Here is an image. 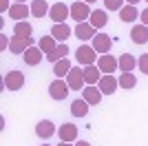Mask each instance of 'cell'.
Segmentation results:
<instances>
[{
	"instance_id": "8d00e7d4",
	"label": "cell",
	"mask_w": 148,
	"mask_h": 146,
	"mask_svg": "<svg viewBox=\"0 0 148 146\" xmlns=\"http://www.w3.org/2000/svg\"><path fill=\"white\" fill-rule=\"evenodd\" d=\"M126 2H128V5H137V2H139V0H126Z\"/></svg>"
},
{
	"instance_id": "9a60e30c",
	"label": "cell",
	"mask_w": 148,
	"mask_h": 146,
	"mask_svg": "<svg viewBox=\"0 0 148 146\" xmlns=\"http://www.w3.org/2000/svg\"><path fill=\"white\" fill-rule=\"evenodd\" d=\"M58 135H60V142H71L73 144L77 140V126L75 124H62L58 128Z\"/></svg>"
},
{
	"instance_id": "f1b7e54d",
	"label": "cell",
	"mask_w": 148,
	"mask_h": 146,
	"mask_svg": "<svg viewBox=\"0 0 148 146\" xmlns=\"http://www.w3.org/2000/svg\"><path fill=\"white\" fill-rule=\"evenodd\" d=\"M117 82H119V89H135L137 78L133 75V73H122V75L117 78Z\"/></svg>"
},
{
	"instance_id": "6da1fadb",
	"label": "cell",
	"mask_w": 148,
	"mask_h": 146,
	"mask_svg": "<svg viewBox=\"0 0 148 146\" xmlns=\"http://www.w3.org/2000/svg\"><path fill=\"white\" fill-rule=\"evenodd\" d=\"M69 91H71V86L66 84V80H62V78H56L53 82L49 84V95L53 97V100H64V97L69 95Z\"/></svg>"
},
{
	"instance_id": "836d02e7",
	"label": "cell",
	"mask_w": 148,
	"mask_h": 146,
	"mask_svg": "<svg viewBox=\"0 0 148 146\" xmlns=\"http://www.w3.org/2000/svg\"><path fill=\"white\" fill-rule=\"evenodd\" d=\"M7 44H9V42H7V38L0 36V49H7Z\"/></svg>"
},
{
	"instance_id": "e575fe53",
	"label": "cell",
	"mask_w": 148,
	"mask_h": 146,
	"mask_svg": "<svg viewBox=\"0 0 148 146\" xmlns=\"http://www.w3.org/2000/svg\"><path fill=\"white\" fill-rule=\"evenodd\" d=\"M75 146H91V144H88V142H84V140H80V142H77Z\"/></svg>"
},
{
	"instance_id": "52a82bcc",
	"label": "cell",
	"mask_w": 148,
	"mask_h": 146,
	"mask_svg": "<svg viewBox=\"0 0 148 146\" xmlns=\"http://www.w3.org/2000/svg\"><path fill=\"white\" fill-rule=\"evenodd\" d=\"M97 67L104 75H111V73H115V69H119V64H117V60H115V55L104 53V55L97 58Z\"/></svg>"
},
{
	"instance_id": "4dcf8cb0",
	"label": "cell",
	"mask_w": 148,
	"mask_h": 146,
	"mask_svg": "<svg viewBox=\"0 0 148 146\" xmlns=\"http://www.w3.org/2000/svg\"><path fill=\"white\" fill-rule=\"evenodd\" d=\"M137 67L144 75H148V53H142L139 55V60H137Z\"/></svg>"
},
{
	"instance_id": "ab89813d",
	"label": "cell",
	"mask_w": 148,
	"mask_h": 146,
	"mask_svg": "<svg viewBox=\"0 0 148 146\" xmlns=\"http://www.w3.org/2000/svg\"><path fill=\"white\" fill-rule=\"evenodd\" d=\"M42 146H51V144H42Z\"/></svg>"
},
{
	"instance_id": "ba28073f",
	"label": "cell",
	"mask_w": 148,
	"mask_h": 146,
	"mask_svg": "<svg viewBox=\"0 0 148 146\" xmlns=\"http://www.w3.org/2000/svg\"><path fill=\"white\" fill-rule=\"evenodd\" d=\"M27 16H31V7H27V2H13L11 9H9V18L16 20V22H22L27 20Z\"/></svg>"
},
{
	"instance_id": "d4e9b609",
	"label": "cell",
	"mask_w": 148,
	"mask_h": 146,
	"mask_svg": "<svg viewBox=\"0 0 148 146\" xmlns=\"http://www.w3.org/2000/svg\"><path fill=\"white\" fill-rule=\"evenodd\" d=\"M71 69H73V64L64 58V60H58L56 64H53V73H56V78H66L69 73H71Z\"/></svg>"
},
{
	"instance_id": "9c48e42d",
	"label": "cell",
	"mask_w": 148,
	"mask_h": 146,
	"mask_svg": "<svg viewBox=\"0 0 148 146\" xmlns=\"http://www.w3.org/2000/svg\"><path fill=\"white\" fill-rule=\"evenodd\" d=\"M97 53H108L111 51V47H113V40H111V36H106V33H95V38H93V44H91Z\"/></svg>"
},
{
	"instance_id": "44dd1931",
	"label": "cell",
	"mask_w": 148,
	"mask_h": 146,
	"mask_svg": "<svg viewBox=\"0 0 148 146\" xmlns=\"http://www.w3.org/2000/svg\"><path fill=\"white\" fill-rule=\"evenodd\" d=\"M139 18V11H137L135 5H124L122 9H119V20L122 22H133V20Z\"/></svg>"
},
{
	"instance_id": "e0dca14e",
	"label": "cell",
	"mask_w": 148,
	"mask_h": 146,
	"mask_svg": "<svg viewBox=\"0 0 148 146\" xmlns=\"http://www.w3.org/2000/svg\"><path fill=\"white\" fill-rule=\"evenodd\" d=\"M22 58H25V62L29 67H36V64L42 62V49L40 47H29L25 53H22Z\"/></svg>"
},
{
	"instance_id": "4316f807",
	"label": "cell",
	"mask_w": 148,
	"mask_h": 146,
	"mask_svg": "<svg viewBox=\"0 0 148 146\" xmlns=\"http://www.w3.org/2000/svg\"><path fill=\"white\" fill-rule=\"evenodd\" d=\"M38 47L42 49V53H44V55H49V53H53V51H56V47H58V40H56L53 36H44V38H40Z\"/></svg>"
},
{
	"instance_id": "1f68e13d",
	"label": "cell",
	"mask_w": 148,
	"mask_h": 146,
	"mask_svg": "<svg viewBox=\"0 0 148 146\" xmlns=\"http://www.w3.org/2000/svg\"><path fill=\"white\" fill-rule=\"evenodd\" d=\"M139 18H142V24H146V27H148V9L139 11Z\"/></svg>"
},
{
	"instance_id": "f35d334b",
	"label": "cell",
	"mask_w": 148,
	"mask_h": 146,
	"mask_svg": "<svg viewBox=\"0 0 148 146\" xmlns=\"http://www.w3.org/2000/svg\"><path fill=\"white\" fill-rule=\"evenodd\" d=\"M13 2H27V0H13Z\"/></svg>"
},
{
	"instance_id": "8992f818",
	"label": "cell",
	"mask_w": 148,
	"mask_h": 146,
	"mask_svg": "<svg viewBox=\"0 0 148 146\" xmlns=\"http://www.w3.org/2000/svg\"><path fill=\"white\" fill-rule=\"evenodd\" d=\"M29 47H33V38H20V36L9 38V51L11 53H25Z\"/></svg>"
},
{
	"instance_id": "4fadbf2b",
	"label": "cell",
	"mask_w": 148,
	"mask_h": 146,
	"mask_svg": "<svg viewBox=\"0 0 148 146\" xmlns=\"http://www.w3.org/2000/svg\"><path fill=\"white\" fill-rule=\"evenodd\" d=\"M102 95H104V93L99 91L95 84H88V86H84V89H82V97H84L91 106H97V104L102 102Z\"/></svg>"
},
{
	"instance_id": "cb8c5ba5",
	"label": "cell",
	"mask_w": 148,
	"mask_h": 146,
	"mask_svg": "<svg viewBox=\"0 0 148 146\" xmlns=\"http://www.w3.org/2000/svg\"><path fill=\"white\" fill-rule=\"evenodd\" d=\"M88 22H91L93 27H95V29H104L106 24H108V18H106V11H102V9H95V11L91 13Z\"/></svg>"
},
{
	"instance_id": "5bb4252c",
	"label": "cell",
	"mask_w": 148,
	"mask_h": 146,
	"mask_svg": "<svg viewBox=\"0 0 148 146\" xmlns=\"http://www.w3.org/2000/svg\"><path fill=\"white\" fill-rule=\"evenodd\" d=\"M71 33H73V29H71L66 22H58V24H53V29H51V36L56 38L58 42H66Z\"/></svg>"
},
{
	"instance_id": "f546056e",
	"label": "cell",
	"mask_w": 148,
	"mask_h": 146,
	"mask_svg": "<svg viewBox=\"0 0 148 146\" xmlns=\"http://www.w3.org/2000/svg\"><path fill=\"white\" fill-rule=\"evenodd\" d=\"M124 2H126V0H104V7L108 11H119L124 7Z\"/></svg>"
},
{
	"instance_id": "5b68a950",
	"label": "cell",
	"mask_w": 148,
	"mask_h": 146,
	"mask_svg": "<svg viewBox=\"0 0 148 146\" xmlns=\"http://www.w3.org/2000/svg\"><path fill=\"white\" fill-rule=\"evenodd\" d=\"M91 7H88V2H73L71 5V18L77 20V22H84V20L91 18Z\"/></svg>"
},
{
	"instance_id": "484cf974",
	"label": "cell",
	"mask_w": 148,
	"mask_h": 146,
	"mask_svg": "<svg viewBox=\"0 0 148 146\" xmlns=\"http://www.w3.org/2000/svg\"><path fill=\"white\" fill-rule=\"evenodd\" d=\"M66 55H69V44H66V42H60V44L56 47V51H53V53H49V55H47V60L56 64L58 60H64Z\"/></svg>"
},
{
	"instance_id": "d6a6232c",
	"label": "cell",
	"mask_w": 148,
	"mask_h": 146,
	"mask_svg": "<svg viewBox=\"0 0 148 146\" xmlns=\"http://www.w3.org/2000/svg\"><path fill=\"white\" fill-rule=\"evenodd\" d=\"M7 9H11V7L7 5V0H0V11H7Z\"/></svg>"
},
{
	"instance_id": "d590c367",
	"label": "cell",
	"mask_w": 148,
	"mask_h": 146,
	"mask_svg": "<svg viewBox=\"0 0 148 146\" xmlns=\"http://www.w3.org/2000/svg\"><path fill=\"white\" fill-rule=\"evenodd\" d=\"M58 146H75V144H71V142H60Z\"/></svg>"
},
{
	"instance_id": "60d3db41",
	"label": "cell",
	"mask_w": 148,
	"mask_h": 146,
	"mask_svg": "<svg viewBox=\"0 0 148 146\" xmlns=\"http://www.w3.org/2000/svg\"><path fill=\"white\" fill-rule=\"evenodd\" d=\"M146 2H148V0H146Z\"/></svg>"
},
{
	"instance_id": "83f0119b",
	"label": "cell",
	"mask_w": 148,
	"mask_h": 146,
	"mask_svg": "<svg viewBox=\"0 0 148 146\" xmlns=\"http://www.w3.org/2000/svg\"><path fill=\"white\" fill-rule=\"evenodd\" d=\"M31 24L27 22V20H22V22H16L13 24V36H20V38H31Z\"/></svg>"
},
{
	"instance_id": "7402d4cb",
	"label": "cell",
	"mask_w": 148,
	"mask_h": 146,
	"mask_svg": "<svg viewBox=\"0 0 148 146\" xmlns=\"http://www.w3.org/2000/svg\"><path fill=\"white\" fill-rule=\"evenodd\" d=\"M82 71H84V82H86V84H97L99 78H102V75H99L102 71H99V67H95V64H88V67H84Z\"/></svg>"
},
{
	"instance_id": "d6986e66",
	"label": "cell",
	"mask_w": 148,
	"mask_h": 146,
	"mask_svg": "<svg viewBox=\"0 0 148 146\" xmlns=\"http://www.w3.org/2000/svg\"><path fill=\"white\" fill-rule=\"evenodd\" d=\"M117 64H119V71L122 73H133V69L137 67V60L130 53H122L117 58Z\"/></svg>"
},
{
	"instance_id": "277c9868",
	"label": "cell",
	"mask_w": 148,
	"mask_h": 146,
	"mask_svg": "<svg viewBox=\"0 0 148 146\" xmlns=\"http://www.w3.org/2000/svg\"><path fill=\"white\" fill-rule=\"evenodd\" d=\"M97 51L91 47V44H82V47H77V51H75V58H77V62L80 64H84V67H88V64H93L95 62V58H97Z\"/></svg>"
},
{
	"instance_id": "7c38bea8",
	"label": "cell",
	"mask_w": 148,
	"mask_h": 146,
	"mask_svg": "<svg viewBox=\"0 0 148 146\" xmlns=\"http://www.w3.org/2000/svg\"><path fill=\"white\" fill-rule=\"evenodd\" d=\"M53 133H58V128H56V124L51 120H40L36 124V135L40 137V140H49Z\"/></svg>"
},
{
	"instance_id": "ac0fdd59",
	"label": "cell",
	"mask_w": 148,
	"mask_h": 146,
	"mask_svg": "<svg viewBox=\"0 0 148 146\" xmlns=\"http://www.w3.org/2000/svg\"><path fill=\"white\" fill-rule=\"evenodd\" d=\"M75 36L80 38V40H93V38H95V27H93L91 22H77Z\"/></svg>"
},
{
	"instance_id": "30bf717a",
	"label": "cell",
	"mask_w": 148,
	"mask_h": 146,
	"mask_svg": "<svg viewBox=\"0 0 148 146\" xmlns=\"http://www.w3.org/2000/svg\"><path fill=\"white\" fill-rule=\"evenodd\" d=\"M49 16H51V20L53 22H64V20L71 16V7H66L64 2H56V5L51 7V11H49Z\"/></svg>"
},
{
	"instance_id": "7a4b0ae2",
	"label": "cell",
	"mask_w": 148,
	"mask_h": 146,
	"mask_svg": "<svg viewBox=\"0 0 148 146\" xmlns=\"http://www.w3.org/2000/svg\"><path fill=\"white\" fill-rule=\"evenodd\" d=\"M22 86H25V73H20V71L5 73V89L7 91H20Z\"/></svg>"
},
{
	"instance_id": "2e32d148",
	"label": "cell",
	"mask_w": 148,
	"mask_h": 146,
	"mask_svg": "<svg viewBox=\"0 0 148 146\" xmlns=\"http://www.w3.org/2000/svg\"><path fill=\"white\" fill-rule=\"evenodd\" d=\"M130 40L135 44H146L148 42V27L146 24H135L130 29Z\"/></svg>"
},
{
	"instance_id": "603a6c76",
	"label": "cell",
	"mask_w": 148,
	"mask_h": 146,
	"mask_svg": "<svg viewBox=\"0 0 148 146\" xmlns=\"http://www.w3.org/2000/svg\"><path fill=\"white\" fill-rule=\"evenodd\" d=\"M88 106L91 104L82 97V100H73V104H71V113H73L75 117H86L88 115Z\"/></svg>"
},
{
	"instance_id": "3957f363",
	"label": "cell",
	"mask_w": 148,
	"mask_h": 146,
	"mask_svg": "<svg viewBox=\"0 0 148 146\" xmlns=\"http://www.w3.org/2000/svg\"><path fill=\"white\" fill-rule=\"evenodd\" d=\"M66 84L71 86V91H82L84 89V71H82L80 67H73L71 69V73L66 75Z\"/></svg>"
},
{
	"instance_id": "8fae6325",
	"label": "cell",
	"mask_w": 148,
	"mask_h": 146,
	"mask_svg": "<svg viewBox=\"0 0 148 146\" xmlns=\"http://www.w3.org/2000/svg\"><path fill=\"white\" fill-rule=\"evenodd\" d=\"M117 86H119V82L115 80V75H102L99 82H97V89L104 95H113V93L117 91Z\"/></svg>"
},
{
	"instance_id": "74e56055",
	"label": "cell",
	"mask_w": 148,
	"mask_h": 146,
	"mask_svg": "<svg viewBox=\"0 0 148 146\" xmlns=\"http://www.w3.org/2000/svg\"><path fill=\"white\" fill-rule=\"evenodd\" d=\"M82 2H88V5H91V2H97V0H82Z\"/></svg>"
},
{
	"instance_id": "ffe728a7",
	"label": "cell",
	"mask_w": 148,
	"mask_h": 146,
	"mask_svg": "<svg viewBox=\"0 0 148 146\" xmlns=\"http://www.w3.org/2000/svg\"><path fill=\"white\" fill-rule=\"evenodd\" d=\"M29 7H31V16H33V18H44V16L51 11V7L47 5V0H33Z\"/></svg>"
}]
</instances>
